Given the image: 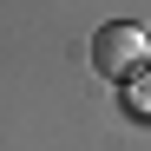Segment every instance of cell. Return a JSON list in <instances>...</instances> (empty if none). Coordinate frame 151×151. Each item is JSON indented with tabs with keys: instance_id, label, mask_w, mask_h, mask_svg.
<instances>
[{
	"instance_id": "7a4b0ae2",
	"label": "cell",
	"mask_w": 151,
	"mask_h": 151,
	"mask_svg": "<svg viewBox=\"0 0 151 151\" xmlns=\"http://www.w3.org/2000/svg\"><path fill=\"white\" fill-rule=\"evenodd\" d=\"M132 79V112H151V72H125Z\"/></svg>"
},
{
	"instance_id": "6da1fadb",
	"label": "cell",
	"mask_w": 151,
	"mask_h": 151,
	"mask_svg": "<svg viewBox=\"0 0 151 151\" xmlns=\"http://www.w3.org/2000/svg\"><path fill=\"white\" fill-rule=\"evenodd\" d=\"M145 27H132V20H105V27L92 33V72L99 79H125V72L145 66Z\"/></svg>"
},
{
	"instance_id": "3957f363",
	"label": "cell",
	"mask_w": 151,
	"mask_h": 151,
	"mask_svg": "<svg viewBox=\"0 0 151 151\" xmlns=\"http://www.w3.org/2000/svg\"><path fill=\"white\" fill-rule=\"evenodd\" d=\"M145 46H151V33H145Z\"/></svg>"
}]
</instances>
